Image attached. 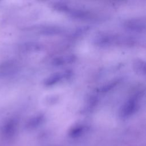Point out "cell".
<instances>
[{"instance_id":"obj_5","label":"cell","mask_w":146,"mask_h":146,"mask_svg":"<svg viewBox=\"0 0 146 146\" xmlns=\"http://www.w3.org/2000/svg\"><path fill=\"white\" fill-rule=\"evenodd\" d=\"M68 74H69L68 71L64 72H63V73L59 72V73L53 74L45 80L44 84L46 86H52L54 84L58 83L59 81H60L61 79H62L64 77H67Z\"/></svg>"},{"instance_id":"obj_3","label":"cell","mask_w":146,"mask_h":146,"mask_svg":"<svg viewBox=\"0 0 146 146\" xmlns=\"http://www.w3.org/2000/svg\"><path fill=\"white\" fill-rule=\"evenodd\" d=\"M125 28L135 31H142L145 29V20L142 19H133L125 23Z\"/></svg>"},{"instance_id":"obj_9","label":"cell","mask_w":146,"mask_h":146,"mask_svg":"<svg viewBox=\"0 0 146 146\" xmlns=\"http://www.w3.org/2000/svg\"><path fill=\"white\" fill-rule=\"evenodd\" d=\"M42 119V116L41 115L38 116H35V117L33 118L32 119H31L28 124H27V126L28 127H34L36 125H37L38 124H39V123L40 121V120Z\"/></svg>"},{"instance_id":"obj_10","label":"cell","mask_w":146,"mask_h":146,"mask_svg":"<svg viewBox=\"0 0 146 146\" xmlns=\"http://www.w3.org/2000/svg\"><path fill=\"white\" fill-rule=\"evenodd\" d=\"M116 82H112L110 84H108L105 86L104 87H103L101 88L102 92H107L108 90H110V89L113 88L116 85Z\"/></svg>"},{"instance_id":"obj_2","label":"cell","mask_w":146,"mask_h":146,"mask_svg":"<svg viewBox=\"0 0 146 146\" xmlns=\"http://www.w3.org/2000/svg\"><path fill=\"white\" fill-rule=\"evenodd\" d=\"M139 96L136 94L131 98L124 104L121 111V115L123 117H127L135 113L137 108Z\"/></svg>"},{"instance_id":"obj_8","label":"cell","mask_w":146,"mask_h":146,"mask_svg":"<svg viewBox=\"0 0 146 146\" xmlns=\"http://www.w3.org/2000/svg\"><path fill=\"white\" fill-rule=\"evenodd\" d=\"M61 31V29L58 27H44L41 30V33L45 35H51V34H55L60 33Z\"/></svg>"},{"instance_id":"obj_6","label":"cell","mask_w":146,"mask_h":146,"mask_svg":"<svg viewBox=\"0 0 146 146\" xmlns=\"http://www.w3.org/2000/svg\"><path fill=\"white\" fill-rule=\"evenodd\" d=\"M40 48V45L34 42H26L19 46V50L23 52H31L38 50Z\"/></svg>"},{"instance_id":"obj_1","label":"cell","mask_w":146,"mask_h":146,"mask_svg":"<svg viewBox=\"0 0 146 146\" xmlns=\"http://www.w3.org/2000/svg\"><path fill=\"white\" fill-rule=\"evenodd\" d=\"M18 70L17 62L8 60L0 63V79L10 76L15 74Z\"/></svg>"},{"instance_id":"obj_7","label":"cell","mask_w":146,"mask_h":146,"mask_svg":"<svg viewBox=\"0 0 146 146\" xmlns=\"http://www.w3.org/2000/svg\"><path fill=\"white\" fill-rule=\"evenodd\" d=\"M134 69L137 74L144 75L145 74V62L142 60H136L134 64Z\"/></svg>"},{"instance_id":"obj_4","label":"cell","mask_w":146,"mask_h":146,"mask_svg":"<svg viewBox=\"0 0 146 146\" xmlns=\"http://www.w3.org/2000/svg\"><path fill=\"white\" fill-rule=\"evenodd\" d=\"M17 125V121L15 119L10 118L7 120L2 125L1 131L3 135H11L15 131Z\"/></svg>"}]
</instances>
